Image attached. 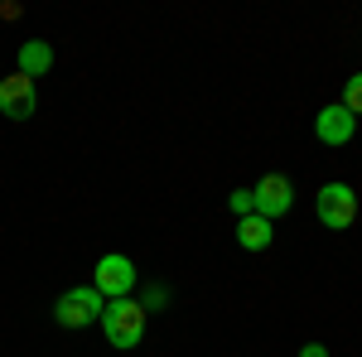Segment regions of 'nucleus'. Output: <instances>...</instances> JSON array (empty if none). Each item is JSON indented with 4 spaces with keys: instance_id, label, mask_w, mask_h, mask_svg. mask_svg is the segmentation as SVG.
Here are the masks:
<instances>
[{
    "instance_id": "obj_1",
    "label": "nucleus",
    "mask_w": 362,
    "mask_h": 357,
    "mask_svg": "<svg viewBox=\"0 0 362 357\" xmlns=\"http://www.w3.org/2000/svg\"><path fill=\"white\" fill-rule=\"evenodd\" d=\"M102 333H107V343L112 348H136L140 333H145V309H140V300H107V309H102Z\"/></svg>"
},
{
    "instance_id": "obj_2",
    "label": "nucleus",
    "mask_w": 362,
    "mask_h": 357,
    "mask_svg": "<svg viewBox=\"0 0 362 357\" xmlns=\"http://www.w3.org/2000/svg\"><path fill=\"white\" fill-rule=\"evenodd\" d=\"M102 309H107V300H102L92 285H78V290L58 295L54 319L63 324V329H87V324H102Z\"/></svg>"
},
{
    "instance_id": "obj_3",
    "label": "nucleus",
    "mask_w": 362,
    "mask_h": 357,
    "mask_svg": "<svg viewBox=\"0 0 362 357\" xmlns=\"http://www.w3.org/2000/svg\"><path fill=\"white\" fill-rule=\"evenodd\" d=\"M92 290L102 295V300H126L131 290H136V261L131 256H102L97 261V271H92Z\"/></svg>"
},
{
    "instance_id": "obj_4",
    "label": "nucleus",
    "mask_w": 362,
    "mask_h": 357,
    "mask_svg": "<svg viewBox=\"0 0 362 357\" xmlns=\"http://www.w3.org/2000/svg\"><path fill=\"white\" fill-rule=\"evenodd\" d=\"M314 213L324 227H338V232H348L353 222H358V193L348 189V184H324L319 198H314Z\"/></svg>"
},
{
    "instance_id": "obj_5",
    "label": "nucleus",
    "mask_w": 362,
    "mask_h": 357,
    "mask_svg": "<svg viewBox=\"0 0 362 357\" xmlns=\"http://www.w3.org/2000/svg\"><path fill=\"white\" fill-rule=\"evenodd\" d=\"M251 198H256V213L266 222H276V218H285L290 208H295V184L285 179V174H266L256 189H251Z\"/></svg>"
},
{
    "instance_id": "obj_6",
    "label": "nucleus",
    "mask_w": 362,
    "mask_h": 357,
    "mask_svg": "<svg viewBox=\"0 0 362 357\" xmlns=\"http://www.w3.org/2000/svg\"><path fill=\"white\" fill-rule=\"evenodd\" d=\"M34 102H39L34 78H25V73L0 78V116H10V121H29V116H34Z\"/></svg>"
},
{
    "instance_id": "obj_7",
    "label": "nucleus",
    "mask_w": 362,
    "mask_h": 357,
    "mask_svg": "<svg viewBox=\"0 0 362 357\" xmlns=\"http://www.w3.org/2000/svg\"><path fill=\"white\" fill-rule=\"evenodd\" d=\"M314 136L324 140V145H348V140L358 136V116L343 107V102H334V107H324L314 116Z\"/></svg>"
},
{
    "instance_id": "obj_8",
    "label": "nucleus",
    "mask_w": 362,
    "mask_h": 357,
    "mask_svg": "<svg viewBox=\"0 0 362 357\" xmlns=\"http://www.w3.org/2000/svg\"><path fill=\"white\" fill-rule=\"evenodd\" d=\"M54 68V49L44 44V39H25L20 44V68L15 73H25V78H44Z\"/></svg>"
},
{
    "instance_id": "obj_9",
    "label": "nucleus",
    "mask_w": 362,
    "mask_h": 357,
    "mask_svg": "<svg viewBox=\"0 0 362 357\" xmlns=\"http://www.w3.org/2000/svg\"><path fill=\"white\" fill-rule=\"evenodd\" d=\"M237 242H242L247 251H266V247H271V222L261 218V213L242 218V222H237Z\"/></svg>"
},
{
    "instance_id": "obj_10",
    "label": "nucleus",
    "mask_w": 362,
    "mask_h": 357,
    "mask_svg": "<svg viewBox=\"0 0 362 357\" xmlns=\"http://www.w3.org/2000/svg\"><path fill=\"white\" fill-rule=\"evenodd\" d=\"M227 208H232L237 218H251V213H256V198H251V189H232V198H227Z\"/></svg>"
},
{
    "instance_id": "obj_11",
    "label": "nucleus",
    "mask_w": 362,
    "mask_h": 357,
    "mask_svg": "<svg viewBox=\"0 0 362 357\" xmlns=\"http://www.w3.org/2000/svg\"><path fill=\"white\" fill-rule=\"evenodd\" d=\"M343 107L353 111V116H362V73L348 78V87H343Z\"/></svg>"
},
{
    "instance_id": "obj_12",
    "label": "nucleus",
    "mask_w": 362,
    "mask_h": 357,
    "mask_svg": "<svg viewBox=\"0 0 362 357\" xmlns=\"http://www.w3.org/2000/svg\"><path fill=\"white\" fill-rule=\"evenodd\" d=\"M165 290H145V300H140V309H145V314H150V309H165Z\"/></svg>"
},
{
    "instance_id": "obj_13",
    "label": "nucleus",
    "mask_w": 362,
    "mask_h": 357,
    "mask_svg": "<svg viewBox=\"0 0 362 357\" xmlns=\"http://www.w3.org/2000/svg\"><path fill=\"white\" fill-rule=\"evenodd\" d=\"M300 357H329V348H324V343H305V348H300Z\"/></svg>"
}]
</instances>
